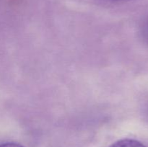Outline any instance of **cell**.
<instances>
[{
  "label": "cell",
  "mask_w": 148,
  "mask_h": 147,
  "mask_svg": "<svg viewBox=\"0 0 148 147\" xmlns=\"http://www.w3.org/2000/svg\"><path fill=\"white\" fill-rule=\"evenodd\" d=\"M109 147H147L140 141L132 138L120 139L113 143Z\"/></svg>",
  "instance_id": "obj_1"
},
{
  "label": "cell",
  "mask_w": 148,
  "mask_h": 147,
  "mask_svg": "<svg viewBox=\"0 0 148 147\" xmlns=\"http://www.w3.org/2000/svg\"><path fill=\"white\" fill-rule=\"evenodd\" d=\"M0 147H24L21 144L15 142H6L0 144Z\"/></svg>",
  "instance_id": "obj_2"
},
{
  "label": "cell",
  "mask_w": 148,
  "mask_h": 147,
  "mask_svg": "<svg viewBox=\"0 0 148 147\" xmlns=\"http://www.w3.org/2000/svg\"><path fill=\"white\" fill-rule=\"evenodd\" d=\"M145 34H146V35H147V38H148V24H147V27H146V30H145Z\"/></svg>",
  "instance_id": "obj_3"
},
{
  "label": "cell",
  "mask_w": 148,
  "mask_h": 147,
  "mask_svg": "<svg viewBox=\"0 0 148 147\" xmlns=\"http://www.w3.org/2000/svg\"><path fill=\"white\" fill-rule=\"evenodd\" d=\"M111 1H132V0H111Z\"/></svg>",
  "instance_id": "obj_4"
}]
</instances>
